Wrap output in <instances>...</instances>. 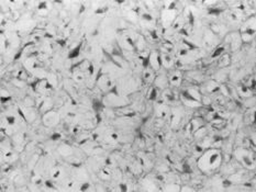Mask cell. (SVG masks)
Listing matches in <instances>:
<instances>
[{
    "label": "cell",
    "mask_w": 256,
    "mask_h": 192,
    "mask_svg": "<svg viewBox=\"0 0 256 192\" xmlns=\"http://www.w3.org/2000/svg\"><path fill=\"white\" fill-rule=\"evenodd\" d=\"M46 116L49 118H47V120L44 118V122H45V124H47V125H54V124H56V122L59 121V116L56 115V113H53V112L47 113Z\"/></svg>",
    "instance_id": "obj_2"
},
{
    "label": "cell",
    "mask_w": 256,
    "mask_h": 192,
    "mask_svg": "<svg viewBox=\"0 0 256 192\" xmlns=\"http://www.w3.org/2000/svg\"><path fill=\"white\" fill-rule=\"evenodd\" d=\"M207 157L209 158L208 160H206L204 158L201 157L200 161L198 164H200V168L204 171H208V170H211V169H214L217 166H219V163H220V154L218 153V152H209V153L206 154ZM218 168V167H217Z\"/></svg>",
    "instance_id": "obj_1"
},
{
    "label": "cell",
    "mask_w": 256,
    "mask_h": 192,
    "mask_svg": "<svg viewBox=\"0 0 256 192\" xmlns=\"http://www.w3.org/2000/svg\"><path fill=\"white\" fill-rule=\"evenodd\" d=\"M144 16V19H145V20H149V21H152V16H149V14H144V16Z\"/></svg>",
    "instance_id": "obj_4"
},
{
    "label": "cell",
    "mask_w": 256,
    "mask_h": 192,
    "mask_svg": "<svg viewBox=\"0 0 256 192\" xmlns=\"http://www.w3.org/2000/svg\"><path fill=\"white\" fill-rule=\"evenodd\" d=\"M80 47H81V44H78V46L76 48H74L73 51L71 52V54L68 55V57L69 58H74V57H77L78 54H79V51H80Z\"/></svg>",
    "instance_id": "obj_3"
}]
</instances>
